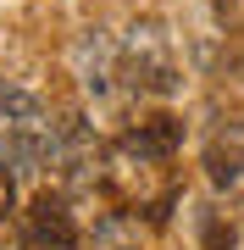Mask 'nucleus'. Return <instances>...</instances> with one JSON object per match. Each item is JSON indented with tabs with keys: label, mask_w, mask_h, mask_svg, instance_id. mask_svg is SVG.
Masks as SVG:
<instances>
[{
	"label": "nucleus",
	"mask_w": 244,
	"mask_h": 250,
	"mask_svg": "<svg viewBox=\"0 0 244 250\" xmlns=\"http://www.w3.org/2000/svg\"><path fill=\"white\" fill-rule=\"evenodd\" d=\"M17 217V172L0 161V233H6V223Z\"/></svg>",
	"instance_id": "39448f33"
},
{
	"label": "nucleus",
	"mask_w": 244,
	"mask_h": 250,
	"mask_svg": "<svg viewBox=\"0 0 244 250\" xmlns=\"http://www.w3.org/2000/svg\"><path fill=\"white\" fill-rule=\"evenodd\" d=\"M17 250H78V223L61 195H34L17 217Z\"/></svg>",
	"instance_id": "f03ea898"
},
{
	"label": "nucleus",
	"mask_w": 244,
	"mask_h": 250,
	"mask_svg": "<svg viewBox=\"0 0 244 250\" xmlns=\"http://www.w3.org/2000/svg\"><path fill=\"white\" fill-rule=\"evenodd\" d=\"M239 172H244V145H233V150H222V139L206 150V178L217 184V189H233L239 184Z\"/></svg>",
	"instance_id": "20e7f679"
},
{
	"label": "nucleus",
	"mask_w": 244,
	"mask_h": 250,
	"mask_svg": "<svg viewBox=\"0 0 244 250\" xmlns=\"http://www.w3.org/2000/svg\"><path fill=\"white\" fill-rule=\"evenodd\" d=\"M206 250H233V228H222L217 211H206Z\"/></svg>",
	"instance_id": "423d86ee"
},
{
	"label": "nucleus",
	"mask_w": 244,
	"mask_h": 250,
	"mask_svg": "<svg viewBox=\"0 0 244 250\" xmlns=\"http://www.w3.org/2000/svg\"><path fill=\"white\" fill-rule=\"evenodd\" d=\"M0 161L11 172H39L50 161V117L22 83H0Z\"/></svg>",
	"instance_id": "f257e3e1"
},
{
	"label": "nucleus",
	"mask_w": 244,
	"mask_h": 250,
	"mask_svg": "<svg viewBox=\"0 0 244 250\" xmlns=\"http://www.w3.org/2000/svg\"><path fill=\"white\" fill-rule=\"evenodd\" d=\"M122 150L139 156V161H167V156H178V150H183V117L155 111V117H145V123H133V128L122 134Z\"/></svg>",
	"instance_id": "7ed1b4c3"
}]
</instances>
